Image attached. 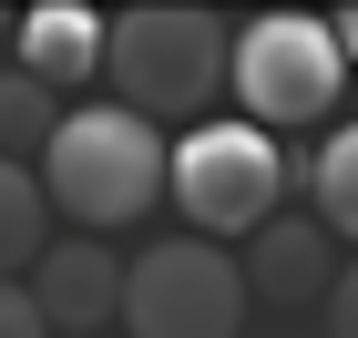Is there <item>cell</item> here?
Masks as SVG:
<instances>
[{"label":"cell","instance_id":"cell-1","mask_svg":"<svg viewBox=\"0 0 358 338\" xmlns=\"http://www.w3.org/2000/svg\"><path fill=\"white\" fill-rule=\"evenodd\" d=\"M31 185L83 236H113V225L154 216V195H164V134L143 113H123V103H72L52 123V143H41Z\"/></svg>","mask_w":358,"mask_h":338},{"label":"cell","instance_id":"cell-2","mask_svg":"<svg viewBox=\"0 0 358 338\" xmlns=\"http://www.w3.org/2000/svg\"><path fill=\"white\" fill-rule=\"evenodd\" d=\"M287 185H297V164H287V143L256 134V123H194L185 143H164V195H174V216H185L205 246H215V236H256Z\"/></svg>","mask_w":358,"mask_h":338},{"label":"cell","instance_id":"cell-3","mask_svg":"<svg viewBox=\"0 0 358 338\" xmlns=\"http://www.w3.org/2000/svg\"><path fill=\"white\" fill-rule=\"evenodd\" d=\"M225 72H236V123L256 134H297V123H328L338 92H348V62H338L328 21L317 10H256L236 41H225Z\"/></svg>","mask_w":358,"mask_h":338},{"label":"cell","instance_id":"cell-4","mask_svg":"<svg viewBox=\"0 0 358 338\" xmlns=\"http://www.w3.org/2000/svg\"><path fill=\"white\" fill-rule=\"evenodd\" d=\"M103 72L113 92H123V113H205L225 83V21L215 10H123V21H103Z\"/></svg>","mask_w":358,"mask_h":338},{"label":"cell","instance_id":"cell-5","mask_svg":"<svg viewBox=\"0 0 358 338\" xmlns=\"http://www.w3.org/2000/svg\"><path fill=\"white\" fill-rule=\"evenodd\" d=\"M113 328H134V338H236L246 328V277H236V256L205 246V236H154V246L123 267Z\"/></svg>","mask_w":358,"mask_h":338},{"label":"cell","instance_id":"cell-6","mask_svg":"<svg viewBox=\"0 0 358 338\" xmlns=\"http://www.w3.org/2000/svg\"><path fill=\"white\" fill-rule=\"evenodd\" d=\"M31 308L52 338H103L113 308H123V256L103 236H62V246L31 256Z\"/></svg>","mask_w":358,"mask_h":338},{"label":"cell","instance_id":"cell-7","mask_svg":"<svg viewBox=\"0 0 358 338\" xmlns=\"http://www.w3.org/2000/svg\"><path fill=\"white\" fill-rule=\"evenodd\" d=\"M246 297H276V308H317L328 297V277H338V246H328V225L317 216H266L246 236Z\"/></svg>","mask_w":358,"mask_h":338},{"label":"cell","instance_id":"cell-8","mask_svg":"<svg viewBox=\"0 0 358 338\" xmlns=\"http://www.w3.org/2000/svg\"><path fill=\"white\" fill-rule=\"evenodd\" d=\"M10 52H21V83L83 92L92 72H103V10H83V0H41V10L10 21Z\"/></svg>","mask_w":358,"mask_h":338},{"label":"cell","instance_id":"cell-9","mask_svg":"<svg viewBox=\"0 0 358 338\" xmlns=\"http://www.w3.org/2000/svg\"><path fill=\"white\" fill-rule=\"evenodd\" d=\"M297 185L317 195V225H328V236H358V123H338V134L307 154Z\"/></svg>","mask_w":358,"mask_h":338},{"label":"cell","instance_id":"cell-10","mask_svg":"<svg viewBox=\"0 0 358 338\" xmlns=\"http://www.w3.org/2000/svg\"><path fill=\"white\" fill-rule=\"evenodd\" d=\"M41 246H52V205H41L31 164H0V277H21Z\"/></svg>","mask_w":358,"mask_h":338},{"label":"cell","instance_id":"cell-11","mask_svg":"<svg viewBox=\"0 0 358 338\" xmlns=\"http://www.w3.org/2000/svg\"><path fill=\"white\" fill-rule=\"evenodd\" d=\"M52 92L41 83H21V72H0V164H31L41 143H52Z\"/></svg>","mask_w":358,"mask_h":338},{"label":"cell","instance_id":"cell-12","mask_svg":"<svg viewBox=\"0 0 358 338\" xmlns=\"http://www.w3.org/2000/svg\"><path fill=\"white\" fill-rule=\"evenodd\" d=\"M0 338H52V328H41V308H31V287H21V277H0Z\"/></svg>","mask_w":358,"mask_h":338},{"label":"cell","instance_id":"cell-13","mask_svg":"<svg viewBox=\"0 0 358 338\" xmlns=\"http://www.w3.org/2000/svg\"><path fill=\"white\" fill-rule=\"evenodd\" d=\"M317 308H328V338H358V267H338Z\"/></svg>","mask_w":358,"mask_h":338},{"label":"cell","instance_id":"cell-14","mask_svg":"<svg viewBox=\"0 0 358 338\" xmlns=\"http://www.w3.org/2000/svg\"><path fill=\"white\" fill-rule=\"evenodd\" d=\"M328 41H338V62H358V10H338V21H328Z\"/></svg>","mask_w":358,"mask_h":338},{"label":"cell","instance_id":"cell-15","mask_svg":"<svg viewBox=\"0 0 358 338\" xmlns=\"http://www.w3.org/2000/svg\"><path fill=\"white\" fill-rule=\"evenodd\" d=\"M0 41H10V21H0Z\"/></svg>","mask_w":358,"mask_h":338}]
</instances>
